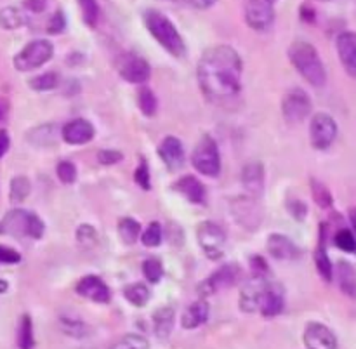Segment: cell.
I'll use <instances>...</instances> for the list:
<instances>
[{"label": "cell", "mask_w": 356, "mask_h": 349, "mask_svg": "<svg viewBox=\"0 0 356 349\" xmlns=\"http://www.w3.org/2000/svg\"><path fill=\"white\" fill-rule=\"evenodd\" d=\"M118 236H120V240L124 243L132 245V243H136V240L141 236V226H139V222L132 218L120 219V221H118Z\"/></svg>", "instance_id": "4316f807"}, {"label": "cell", "mask_w": 356, "mask_h": 349, "mask_svg": "<svg viewBox=\"0 0 356 349\" xmlns=\"http://www.w3.org/2000/svg\"><path fill=\"white\" fill-rule=\"evenodd\" d=\"M31 191V184L28 181V177L17 176L10 181V190H9V198L14 204H21L28 198Z\"/></svg>", "instance_id": "4dcf8cb0"}, {"label": "cell", "mask_w": 356, "mask_h": 349, "mask_svg": "<svg viewBox=\"0 0 356 349\" xmlns=\"http://www.w3.org/2000/svg\"><path fill=\"white\" fill-rule=\"evenodd\" d=\"M80 10H82L83 23L90 28H96L99 23V3L97 0H79Z\"/></svg>", "instance_id": "836d02e7"}, {"label": "cell", "mask_w": 356, "mask_h": 349, "mask_svg": "<svg viewBox=\"0 0 356 349\" xmlns=\"http://www.w3.org/2000/svg\"><path fill=\"white\" fill-rule=\"evenodd\" d=\"M250 268H252L254 277H266L268 264L261 256H254L252 259H250Z\"/></svg>", "instance_id": "681fc988"}, {"label": "cell", "mask_w": 356, "mask_h": 349, "mask_svg": "<svg viewBox=\"0 0 356 349\" xmlns=\"http://www.w3.org/2000/svg\"><path fill=\"white\" fill-rule=\"evenodd\" d=\"M111 349H149V343L146 337L139 334H127L111 346Z\"/></svg>", "instance_id": "e575fe53"}, {"label": "cell", "mask_w": 356, "mask_h": 349, "mask_svg": "<svg viewBox=\"0 0 356 349\" xmlns=\"http://www.w3.org/2000/svg\"><path fill=\"white\" fill-rule=\"evenodd\" d=\"M162 236H163L162 226H160V222L155 221L145 229V233H143L139 238H141L143 245L145 247H159L160 243H162Z\"/></svg>", "instance_id": "ab89813d"}, {"label": "cell", "mask_w": 356, "mask_h": 349, "mask_svg": "<svg viewBox=\"0 0 356 349\" xmlns=\"http://www.w3.org/2000/svg\"><path fill=\"white\" fill-rule=\"evenodd\" d=\"M172 190L183 195L188 202L191 204H202L205 200V186L202 181L195 176H184L181 177L177 183L172 184Z\"/></svg>", "instance_id": "7402d4cb"}, {"label": "cell", "mask_w": 356, "mask_h": 349, "mask_svg": "<svg viewBox=\"0 0 356 349\" xmlns=\"http://www.w3.org/2000/svg\"><path fill=\"white\" fill-rule=\"evenodd\" d=\"M17 348L19 349H33L35 336H33V323H31L30 315L21 316V322L17 325Z\"/></svg>", "instance_id": "484cf974"}, {"label": "cell", "mask_w": 356, "mask_h": 349, "mask_svg": "<svg viewBox=\"0 0 356 349\" xmlns=\"http://www.w3.org/2000/svg\"><path fill=\"white\" fill-rule=\"evenodd\" d=\"M143 275H145V278L149 284H159L163 275L162 263L159 259H155V257L146 259L145 264H143Z\"/></svg>", "instance_id": "f35d334b"}, {"label": "cell", "mask_w": 356, "mask_h": 349, "mask_svg": "<svg viewBox=\"0 0 356 349\" xmlns=\"http://www.w3.org/2000/svg\"><path fill=\"white\" fill-rule=\"evenodd\" d=\"M44 222L37 214H30V222H28V236L30 238H42L44 235Z\"/></svg>", "instance_id": "f6af8a7d"}, {"label": "cell", "mask_w": 356, "mask_h": 349, "mask_svg": "<svg viewBox=\"0 0 356 349\" xmlns=\"http://www.w3.org/2000/svg\"><path fill=\"white\" fill-rule=\"evenodd\" d=\"M198 86L211 99H229L242 89V59L229 45H216L202 54L197 68Z\"/></svg>", "instance_id": "6da1fadb"}, {"label": "cell", "mask_w": 356, "mask_h": 349, "mask_svg": "<svg viewBox=\"0 0 356 349\" xmlns=\"http://www.w3.org/2000/svg\"><path fill=\"white\" fill-rule=\"evenodd\" d=\"M28 222H30V212H24L16 209L10 211L2 221V232L9 233L13 236H28Z\"/></svg>", "instance_id": "cb8c5ba5"}, {"label": "cell", "mask_w": 356, "mask_h": 349, "mask_svg": "<svg viewBox=\"0 0 356 349\" xmlns=\"http://www.w3.org/2000/svg\"><path fill=\"white\" fill-rule=\"evenodd\" d=\"M315 263H316V270H318L320 277H322L325 282L332 280V263H330L323 245H320L318 249H316Z\"/></svg>", "instance_id": "74e56055"}, {"label": "cell", "mask_w": 356, "mask_h": 349, "mask_svg": "<svg viewBox=\"0 0 356 349\" xmlns=\"http://www.w3.org/2000/svg\"><path fill=\"white\" fill-rule=\"evenodd\" d=\"M118 73L129 83H145L148 82L149 75H152V68H149L148 61L143 59L141 56L127 52V54L120 56Z\"/></svg>", "instance_id": "8fae6325"}, {"label": "cell", "mask_w": 356, "mask_h": 349, "mask_svg": "<svg viewBox=\"0 0 356 349\" xmlns=\"http://www.w3.org/2000/svg\"><path fill=\"white\" fill-rule=\"evenodd\" d=\"M242 186L250 197H259L264 190V167L259 162L245 163L242 170Z\"/></svg>", "instance_id": "44dd1931"}, {"label": "cell", "mask_w": 356, "mask_h": 349, "mask_svg": "<svg viewBox=\"0 0 356 349\" xmlns=\"http://www.w3.org/2000/svg\"><path fill=\"white\" fill-rule=\"evenodd\" d=\"M306 349H337V339L332 330L318 322H309L302 334Z\"/></svg>", "instance_id": "4fadbf2b"}, {"label": "cell", "mask_w": 356, "mask_h": 349, "mask_svg": "<svg viewBox=\"0 0 356 349\" xmlns=\"http://www.w3.org/2000/svg\"><path fill=\"white\" fill-rule=\"evenodd\" d=\"M336 245L344 252H355L356 250V240L355 235L350 229H339L336 235Z\"/></svg>", "instance_id": "7bdbcfd3"}, {"label": "cell", "mask_w": 356, "mask_h": 349, "mask_svg": "<svg viewBox=\"0 0 356 349\" xmlns=\"http://www.w3.org/2000/svg\"><path fill=\"white\" fill-rule=\"evenodd\" d=\"M285 306V291L280 284H266V289L261 298L259 311L266 318L280 315Z\"/></svg>", "instance_id": "9a60e30c"}, {"label": "cell", "mask_w": 356, "mask_h": 349, "mask_svg": "<svg viewBox=\"0 0 356 349\" xmlns=\"http://www.w3.org/2000/svg\"><path fill=\"white\" fill-rule=\"evenodd\" d=\"M26 23V16L16 7H6L0 10V26L6 30H16Z\"/></svg>", "instance_id": "f546056e"}, {"label": "cell", "mask_w": 356, "mask_h": 349, "mask_svg": "<svg viewBox=\"0 0 356 349\" xmlns=\"http://www.w3.org/2000/svg\"><path fill=\"white\" fill-rule=\"evenodd\" d=\"M97 160L103 165H113V163H118L122 160V153L117 152V149H101L97 153Z\"/></svg>", "instance_id": "bcb514c9"}, {"label": "cell", "mask_w": 356, "mask_h": 349, "mask_svg": "<svg viewBox=\"0 0 356 349\" xmlns=\"http://www.w3.org/2000/svg\"><path fill=\"white\" fill-rule=\"evenodd\" d=\"M7 113H9V101L6 97H0V122L6 120Z\"/></svg>", "instance_id": "11a10c76"}, {"label": "cell", "mask_w": 356, "mask_h": 349, "mask_svg": "<svg viewBox=\"0 0 356 349\" xmlns=\"http://www.w3.org/2000/svg\"><path fill=\"white\" fill-rule=\"evenodd\" d=\"M174 323H176V313L169 306L156 309L155 315H153V330H155L159 339H167L170 336Z\"/></svg>", "instance_id": "d4e9b609"}, {"label": "cell", "mask_w": 356, "mask_h": 349, "mask_svg": "<svg viewBox=\"0 0 356 349\" xmlns=\"http://www.w3.org/2000/svg\"><path fill=\"white\" fill-rule=\"evenodd\" d=\"M337 54L346 72L356 79V33L344 31L337 38Z\"/></svg>", "instance_id": "d6986e66"}, {"label": "cell", "mask_w": 356, "mask_h": 349, "mask_svg": "<svg viewBox=\"0 0 356 349\" xmlns=\"http://www.w3.org/2000/svg\"><path fill=\"white\" fill-rule=\"evenodd\" d=\"M266 249L275 259L280 261H294L301 256V250L298 249V245L285 235H278V233H275V235L268 238Z\"/></svg>", "instance_id": "ffe728a7"}, {"label": "cell", "mask_w": 356, "mask_h": 349, "mask_svg": "<svg viewBox=\"0 0 356 349\" xmlns=\"http://www.w3.org/2000/svg\"><path fill=\"white\" fill-rule=\"evenodd\" d=\"M65 28H66L65 16H63L61 10H58V13H56V14H52L51 21H49L47 31H49V33H52V35H58V33H61V31L65 30Z\"/></svg>", "instance_id": "7dc6e473"}, {"label": "cell", "mask_w": 356, "mask_h": 349, "mask_svg": "<svg viewBox=\"0 0 356 349\" xmlns=\"http://www.w3.org/2000/svg\"><path fill=\"white\" fill-rule=\"evenodd\" d=\"M337 278L344 294L356 295V271L351 264L339 263L337 266Z\"/></svg>", "instance_id": "83f0119b"}, {"label": "cell", "mask_w": 356, "mask_h": 349, "mask_svg": "<svg viewBox=\"0 0 356 349\" xmlns=\"http://www.w3.org/2000/svg\"><path fill=\"white\" fill-rule=\"evenodd\" d=\"M209 305L207 301H195L181 315V327L184 330H193L207 323Z\"/></svg>", "instance_id": "603a6c76"}, {"label": "cell", "mask_w": 356, "mask_h": 349, "mask_svg": "<svg viewBox=\"0 0 356 349\" xmlns=\"http://www.w3.org/2000/svg\"><path fill=\"white\" fill-rule=\"evenodd\" d=\"M6 287H7L6 284H0V292H3V291H6Z\"/></svg>", "instance_id": "6f0895ef"}, {"label": "cell", "mask_w": 356, "mask_h": 349, "mask_svg": "<svg viewBox=\"0 0 356 349\" xmlns=\"http://www.w3.org/2000/svg\"><path fill=\"white\" fill-rule=\"evenodd\" d=\"M59 325H61L63 332H65L66 336L76 337V339H82V337L89 336V327H87L80 318L63 316V318L59 320Z\"/></svg>", "instance_id": "1f68e13d"}, {"label": "cell", "mask_w": 356, "mask_h": 349, "mask_svg": "<svg viewBox=\"0 0 356 349\" xmlns=\"http://www.w3.org/2000/svg\"><path fill=\"white\" fill-rule=\"evenodd\" d=\"M289 211H291V214L294 216L298 221H302V219L306 218V212H308L306 211V205L299 200L291 202V204H289Z\"/></svg>", "instance_id": "f5cc1de1"}, {"label": "cell", "mask_w": 356, "mask_h": 349, "mask_svg": "<svg viewBox=\"0 0 356 349\" xmlns=\"http://www.w3.org/2000/svg\"><path fill=\"white\" fill-rule=\"evenodd\" d=\"M289 59L302 75L306 82H309L315 87H323L327 82V72L320 59L318 51L313 47L309 42L298 40L289 49Z\"/></svg>", "instance_id": "7a4b0ae2"}, {"label": "cell", "mask_w": 356, "mask_h": 349, "mask_svg": "<svg viewBox=\"0 0 356 349\" xmlns=\"http://www.w3.org/2000/svg\"><path fill=\"white\" fill-rule=\"evenodd\" d=\"M337 138V124L330 115L316 113L309 125V139L313 148L327 149Z\"/></svg>", "instance_id": "9c48e42d"}, {"label": "cell", "mask_w": 356, "mask_h": 349, "mask_svg": "<svg viewBox=\"0 0 356 349\" xmlns=\"http://www.w3.org/2000/svg\"><path fill=\"white\" fill-rule=\"evenodd\" d=\"M56 172H58V177L61 183H65V184L75 183L76 167H75V163L70 162V160H63V162H59Z\"/></svg>", "instance_id": "60d3db41"}, {"label": "cell", "mask_w": 356, "mask_h": 349, "mask_svg": "<svg viewBox=\"0 0 356 349\" xmlns=\"http://www.w3.org/2000/svg\"><path fill=\"white\" fill-rule=\"evenodd\" d=\"M49 0H23V7L28 10V13L40 14L47 9Z\"/></svg>", "instance_id": "f907efd6"}, {"label": "cell", "mask_w": 356, "mask_h": 349, "mask_svg": "<svg viewBox=\"0 0 356 349\" xmlns=\"http://www.w3.org/2000/svg\"><path fill=\"white\" fill-rule=\"evenodd\" d=\"M232 216L243 228L256 229L263 222V207L256 200V197L243 195L232 202Z\"/></svg>", "instance_id": "52a82bcc"}, {"label": "cell", "mask_w": 356, "mask_h": 349, "mask_svg": "<svg viewBox=\"0 0 356 349\" xmlns=\"http://www.w3.org/2000/svg\"><path fill=\"white\" fill-rule=\"evenodd\" d=\"M21 261V256L14 249L0 245V264H16Z\"/></svg>", "instance_id": "c3c4849f"}, {"label": "cell", "mask_w": 356, "mask_h": 349, "mask_svg": "<svg viewBox=\"0 0 356 349\" xmlns=\"http://www.w3.org/2000/svg\"><path fill=\"white\" fill-rule=\"evenodd\" d=\"M76 242H79L82 247H86V249H90L92 245H96L97 242L96 229L89 225L80 226V228L76 229Z\"/></svg>", "instance_id": "b9f144b4"}, {"label": "cell", "mask_w": 356, "mask_h": 349, "mask_svg": "<svg viewBox=\"0 0 356 349\" xmlns=\"http://www.w3.org/2000/svg\"><path fill=\"white\" fill-rule=\"evenodd\" d=\"M240 277V268L236 264H225L219 270H216L207 280L202 284V295H212L216 292H221L236 284Z\"/></svg>", "instance_id": "7c38bea8"}, {"label": "cell", "mask_w": 356, "mask_h": 349, "mask_svg": "<svg viewBox=\"0 0 356 349\" xmlns=\"http://www.w3.org/2000/svg\"><path fill=\"white\" fill-rule=\"evenodd\" d=\"M59 86L58 73H42V75L33 76L30 80V87L35 90H52Z\"/></svg>", "instance_id": "8d00e7d4"}, {"label": "cell", "mask_w": 356, "mask_h": 349, "mask_svg": "<svg viewBox=\"0 0 356 349\" xmlns=\"http://www.w3.org/2000/svg\"><path fill=\"white\" fill-rule=\"evenodd\" d=\"M124 298L136 308H143L149 301V291L145 284H131L124 289Z\"/></svg>", "instance_id": "f1b7e54d"}, {"label": "cell", "mask_w": 356, "mask_h": 349, "mask_svg": "<svg viewBox=\"0 0 356 349\" xmlns=\"http://www.w3.org/2000/svg\"><path fill=\"white\" fill-rule=\"evenodd\" d=\"M170 2L184 3V6L195 7V9H209V7L214 6L218 0H170Z\"/></svg>", "instance_id": "816d5d0a"}, {"label": "cell", "mask_w": 356, "mask_h": 349, "mask_svg": "<svg viewBox=\"0 0 356 349\" xmlns=\"http://www.w3.org/2000/svg\"><path fill=\"white\" fill-rule=\"evenodd\" d=\"M350 221H351V226H353V229L356 233V209H351L350 211Z\"/></svg>", "instance_id": "9f6ffc18"}, {"label": "cell", "mask_w": 356, "mask_h": 349, "mask_svg": "<svg viewBox=\"0 0 356 349\" xmlns=\"http://www.w3.org/2000/svg\"><path fill=\"white\" fill-rule=\"evenodd\" d=\"M245 21L252 30H268L275 21L273 0H247Z\"/></svg>", "instance_id": "30bf717a"}, {"label": "cell", "mask_w": 356, "mask_h": 349, "mask_svg": "<svg viewBox=\"0 0 356 349\" xmlns=\"http://www.w3.org/2000/svg\"><path fill=\"white\" fill-rule=\"evenodd\" d=\"M312 193H313V198H315V202L320 205V207L322 209L332 207V193H330V190L325 186V184L320 183V181L316 179H312Z\"/></svg>", "instance_id": "d590c367"}, {"label": "cell", "mask_w": 356, "mask_h": 349, "mask_svg": "<svg viewBox=\"0 0 356 349\" xmlns=\"http://www.w3.org/2000/svg\"><path fill=\"white\" fill-rule=\"evenodd\" d=\"M134 181L143 188V190H149V186H152V184H149V170L145 159H141V163H139V167L136 169Z\"/></svg>", "instance_id": "ee69618b"}, {"label": "cell", "mask_w": 356, "mask_h": 349, "mask_svg": "<svg viewBox=\"0 0 356 349\" xmlns=\"http://www.w3.org/2000/svg\"><path fill=\"white\" fill-rule=\"evenodd\" d=\"M138 106L139 110L143 111L145 117H153L156 113V108H159V103H156V97L153 94L152 89L148 87H141L138 92Z\"/></svg>", "instance_id": "d6a6232c"}, {"label": "cell", "mask_w": 356, "mask_h": 349, "mask_svg": "<svg viewBox=\"0 0 356 349\" xmlns=\"http://www.w3.org/2000/svg\"><path fill=\"white\" fill-rule=\"evenodd\" d=\"M94 125L90 124L89 120L86 118H75V120L68 122V124L63 127L61 134L63 139H65L68 145L79 146V145H86L89 143L90 139L94 138Z\"/></svg>", "instance_id": "e0dca14e"}, {"label": "cell", "mask_w": 356, "mask_h": 349, "mask_svg": "<svg viewBox=\"0 0 356 349\" xmlns=\"http://www.w3.org/2000/svg\"><path fill=\"white\" fill-rule=\"evenodd\" d=\"M159 155L170 170H177L184 165V146L176 136H167L159 146Z\"/></svg>", "instance_id": "ac0fdd59"}, {"label": "cell", "mask_w": 356, "mask_h": 349, "mask_svg": "<svg viewBox=\"0 0 356 349\" xmlns=\"http://www.w3.org/2000/svg\"><path fill=\"white\" fill-rule=\"evenodd\" d=\"M266 284V277H252L245 285H243L238 298V306L243 313L259 311L261 298H263Z\"/></svg>", "instance_id": "5bb4252c"}, {"label": "cell", "mask_w": 356, "mask_h": 349, "mask_svg": "<svg viewBox=\"0 0 356 349\" xmlns=\"http://www.w3.org/2000/svg\"><path fill=\"white\" fill-rule=\"evenodd\" d=\"M323 2H327V0H323Z\"/></svg>", "instance_id": "680465c9"}, {"label": "cell", "mask_w": 356, "mask_h": 349, "mask_svg": "<svg viewBox=\"0 0 356 349\" xmlns=\"http://www.w3.org/2000/svg\"><path fill=\"white\" fill-rule=\"evenodd\" d=\"M193 167L200 174L209 177H216L221 170V159H219V149L212 136L205 134L195 146L193 155H191Z\"/></svg>", "instance_id": "277c9868"}, {"label": "cell", "mask_w": 356, "mask_h": 349, "mask_svg": "<svg viewBox=\"0 0 356 349\" xmlns=\"http://www.w3.org/2000/svg\"><path fill=\"white\" fill-rule=\"evenodd\" d=\"M76 292H79V295L94 302H108L111 298L108 285L99 277H94V275L83 277L76 284Z\"/></svg>", "instance_id": "2e32d148"}, {"label": "cell", "mask_w": 356, "mask_h": 349, "mask_svg": "<svg viewBox=\"0 0 356 349\" xmlns=\"http://www.w3.org/2000/svg\"><path fill=\"white\" fill-rule=\"evenodd\" d=\"M282 113H284L285 122L291 125L305 122L312 113V99H309L308 92L299 87L289 90L282 101Z\"/></svg>", "instance_id": "8992f818"}, {"label": "cell", "mask_w": 356, "mask_h": 349, "mask_svg": "<svg viewBox=\"0 0 356 349\" xmlns=\"http://www.w3.org/2000/svg\"><path fill=\"white\" fill-rule=\"evenodd\" d=\"M10 146V138H9V132L6 129H0V159L7 153Z\"/></svg>", "instance_id": "db71d44e"}, {"label": "cell", "mask_w": 356, "mask_h": 349, "mask_svg": "<svg viewBox=\"0 0 356 349\" xmlns=\"http://www.w3.org/2000/svg\"><path fill=\"white\" fill-rule=\"evenodd\" d=\"M145 23L149 33L153 35V38H155L167 52H170L174 58L184 56V52H186L184 40L169 17L163 16L159 10L152 9L145 13Z\"/></svg>", "instance_id": "3957f363"}, {"label": "cell", "mask_w": 356, "mask_h": 349, "mask_svg": "<svg viewBox=\"0 0 356 349\" xmlns=\"http://www.w3.org/2000/svg\"><path fill=\"white\" fill-rule=\"evenodd\" d=\"M54 54V47L47 40H33L21 49L14 58V68L17 72H31L44 66Z\"/></svg>", "instance_id": "5b68a950"}, {"label": "cell", "mask_w": 356, "mask_h": 349, "mask_svg": "<svg viewBox=\"0 0 356 349\" xmlns=\"http://www.w3.org/2000/svg\"><path fill=\"white\" fill-rule=\"evenodd\" d=\"M197 238L202 250L205 252V256L211 257V259H219L222 256V249H225L226 243V233L221 226L212 221L202 222L198 226Z\"/></svg>", "instance_id": "ba28073f"}]
</instances>
